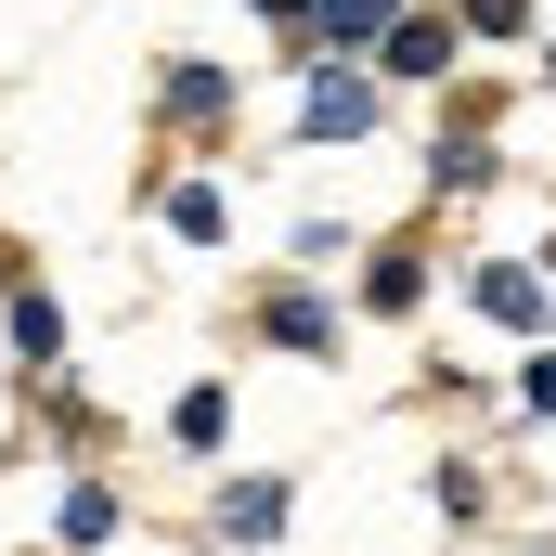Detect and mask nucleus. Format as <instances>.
<instances>
[{
	"label": "nucleus",
	"mask_w": 556,
	"mask_h": 556,
	"mask_svg": "<svg viewBox=\"0 0 556 556\" xmlns=\"http://www.w3.org/2000/svg\"><path fill=\"white\" fill-rule=\"evenodd\" d=\"M260 337H273L285 363H337V350H350V311L311 298V285H273V298H260Z\"/></svg>",
	"instance_id": "nucleus-3"
},
{
	"label": "nucleus",
	"mask_w": 556,
	"mask_h": 556,
	"mask_svg": "<svg viewBox=\"0 0 556 556\" xmlns=\"http://www.w3.org/2000/svg\"><path fill=\"white\" fill-rule=\"evenodd\" d=\"M389 13H402V0H311V52H337V65H350V52H376V39H389Z\"/></svg>",
	"instance_id": "nucleus-8"
},
{
	"label": "nucleus",
	"mask_w": 556,
	"mask_h": 556,
	"mask_svg": "<svg viewBox=\"0 0 556 556\" xmlns=\"http://www.w3.org/2000/svg\"><path fill=\"white\" fill-rule=\"evenodd\" d=\"M453 52H466V26H453V13H389L376 78H402V91H453Z\"/></svg>",
	"instance_id": "nucleus-2"
},
{
	"label": "nucleus",
	"mask_w": 556,
	"mask_h": 556,
	"mask_svg": "<svg viewBox=\"0 0 556 556\" xmlns=\"http://www.w3.org/2000/svg\"><path fill=\"white\" fill-rule=\"evenodd\" d=\"M531 273H544V285H556V233H544V247H531Z\"/></svg>",
	"instance_id": "nucleus-19"
},
{
	"label": "nucleus",
	"mask_w": 556,
	"mask_h": 556,
	"mask_svg": "<svg viewBox=\"0 0 556 556\" xmlns=\"http://www.w3.org/2000/svg\"><path fill=\"white\" fill-rule=\"evenodd\" d=\"M363 130H376V78L337 65V52H311L298 65V142H363Z\"/></svg>",
	"instance_id": "nucleus-1"
},
{
	"label": "nucleus",
	"mask_w": 556,
	"mask_h": 556,
	"mask_svg": "<svg viewBox=\"0 0 556 556\" xmlns=\"http://www.w3.org/2000/svg\"><path fill=\"white\" fill-rule=\"evenodd\" d=\"M117 518H130V505H117L104 479H65V505H52V544H65V556H104V544H117Z\"/></svg>",
	"instance_id": "nucleus-7"
},
{
	"label": "nucleus",
	"mask_w": 556,
	"mask_h": 556,
	"mask_svg": "<svg viewBox=\"0 0 556 556\" xmlns=\"http://www.w3.org/2000/svg\"><path fill=\"white\" fill-rule=\"evenodd\" d=\"M168 440H181V453H220V440H233V389H220V376H194V389L168 402Z\"/></svg>",
	"instance_id": "nucleus-9"
},
{
	"label": "nucleus",
	"mask_w": 556,
	"mask_h": 556,
	"mask_svg": "<svg viewBox=\"0 0 556 556\" xmlns=\"http://www.w3.org/2000/svg\"><path fill=\"white\" fill-rule=\"evenodd\" d=\"M466 298H479L492 324H531V337L556 324V285L531 273V260H479V273H466Z\"/></svg>",
	"instance_id": "nucleus-5"
},
{
	"label": "nucleus",
	"mask_w": 556,
	"mask_h": 556,
	"mask_svg": "<svg viewBox=\"0 0 556 556\" xmlns=\"http://www.w3.org/2000/svg\"><path fill=\"white\" fill-rule=\"evenodd\" d=\"M363 311H376V324H402V311H427V247H415V233H389V247L363 260Z\"/></svg>",
	"instance_id": "nucleus-6"
},
{
	"label": "nucleus",
	"mask_w": 556,
	"mask_h": 556,
	"mask_svg": "<svg viewBox=\"0 0 556 556\" xmlns=\"http://www.w3.org/2000/svg\"><path fill=\"white\" fill-rule=\"evenodd\" d=\"M13 363H26V376H52V363H65V311H52L39 285H13Z\"/></svg>",
	"instance_id": "nucleus-10"
},
{
	"label": "nucleus",
	"mask_w": 556,
	"mask_h": 556,
	"mask_svg": "<svg viewBox=\"0 0 556 556\" xmlns=\"http://www.w3.org/2000/svg\"><path fill=\"white\" fill-rule=\"evenodd\" d=\"M492 117H505V91H492V78H453V104H440V130H453V142H479Z\"/></svg>",
	"instance_id": "nucleus-15"
},
{
	"label": "nucleus",
	"mask_w": 556,
	"mask_h": 556,
	"mask_svg": "<svg viewBox=\"0 0 556 556\" xmlns=\"http://www.w3.org/2000/svg\"><path fill=\"white\" fill-rule=\"evenodd\" d=\"M518 415H544V427H556V337L531 350V363H518Z\"/></svg>",
	"instance_id": "nucleus-18"
},
{
	"label": "nucleus",
	"mask_w": 556,
	"mask_h": 556,
	"mask_svg": "<svg viewBox=\"0 0 556 556\" xmlns=\"http://www.w3.org/2000/svg\"><path fill=\"white\" fill-rule=\"evenodd\" d=\"M168 233H181V247H220V233H233L220 181H168Z\"/></svg>",
	"instance_id": "nucleus-12"
},
{
	"label": "nucleus",
	"mask_w": 556,
	"mask_h": 556,
	"mask_svg": "<svg viewBox=\"0 0 556 556\" xmlns=\"http://www.w3.org/2000/svg\"><path fill=\"white\" fill-rule=\"evenodd\" d=\"M544 78H556V39H544Z\"/></svg>",
	"instance_id": "nucleus-20"
},
{
	"label": "nucleus",
	"mask_w": 556,
	"mask_h": 556,
	"mask_svg": "<svg viewBox=\"0 0 556 556\" xmlns=\"http://www.w3.org/2000/svg\"><path fill=\"white\" fill-rule=\"evenodd\" d=\"M247 13L285 39V65H311V0H247Z\"/></svg>",
	"instance_id": "nucleus-17"
},
{
	"label": "nucleus",
	"mask_w": 556,
	"mask_h": 556,
	"mask_svg": "<svg viewBox=\"0 0 556 556\" xmlns=\"http://www.w3.org/2000/svg\"><path fill=\"white\" fill-rule=\"evenodd\" d=\"M531 13H544V0H466L453 26H466V39H531Z\"/></svg>",
	"instance_id": "nucleus-16"
},
{
	"label": "nucleus",
	"mask_w": 556,
	"mask_h": 556,
	"mask_svg": "<svg viewBox=\"0 0 556 556\" xmlns=\"http://www.w3.org/2000/svg\"><path fill=\"white\" fill-rule=\"evenodd\" d=\"M427 492H440V518H492V479H479V453H440V479H427Z\"/></svg>",
	"instance_id": "nucleus-14"
},
{
	"label": "nucleus",
	"mask_w": 556,
	"mask_h": 556,
	"mask_svg": "<svg viewBox=\"0 0 556 556\" xmlns=\"http://www.w3.org/2000/svg\"><path fill=\"white\" fill-rule=\"evenodd\" d=\"M285 518H298V479H220V505H207L220 544H273Z\"/></svg>",
	"instance_id": "nucleus-4"
},
{
	"label": "nucleus",
	"mask_w": 556,
	"mask_h": 556,
	"mask_svg": "<svg viewBox=\"0 0 556 556\" xmlns=\"http://www.w3.org/2000/svg\"><path fill=\"white\" fill-rule=\"evenodd\" d=\"M168 117H194V130L233 117V78H220V65H168Z\"/></svg>",
	"instance_id": "nucleus-13"
},
{
	"label": "nucleus",
	"mask_w": 556,
	"mask_h": 556,
	"mask_svg": "<svg viewBox=\"0 0 556 556\" xmlns=\"http://www.w3.org/2000/svg\"><path fill=\"white\" fill-rule=\"evenodd\" d=\"M427 181H440V194H492V181H505V155H492V142H427Z\"/></svg>",
	"instance_id": "nucleus-11"
}]
</instances>
